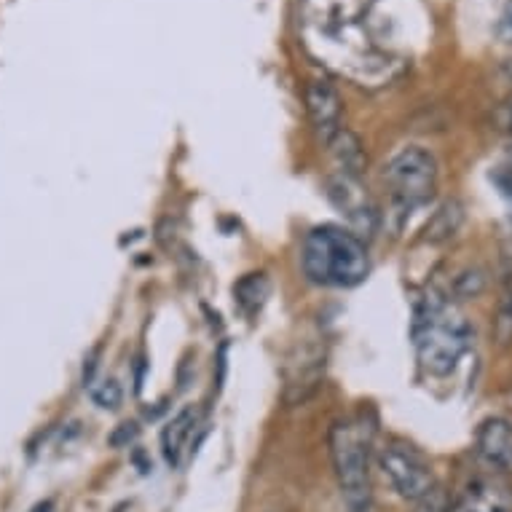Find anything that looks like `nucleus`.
Segmentation results:
<instances>
[{
  "instance_id": "nucleus-1",
  "label": "nucleus",
  "mask_w": 512,
  "mask_h": 512,
  "mask_svg": "<svg viewBox=\"0 0 512 512\" xmlns=\"http://www.w3.org/2000/svg\"><path fill=\"white\" fill-rule=\"evenodd\" d=\"M411 336L421 368L432 376H448L472 349L475 330L448 295L429 293L413 309Z\"/></svg>"
},
{
  "instance_id": "nucleus-2",
  "label": "nucleus",
  "mask_w": 512,
  "mask_h": 512,
  "mask_svg": "<svg viewBox=\"0 0 512 512\" xmlns=\"http://www.w3.org/2000/svg\"><path fill=\"white\" fill-rule=\"evenodd\" d=\"M301 269L319 287H357L370 274L368 247L349 228L317 226L303 239Z\"/></svg>"
},
{
  "instance_id": "nucleus-3",
  "label": "nucleus",
  "mask_w": 512,
  "mask_h": 512,
  "mask_svg": "<svg viewBox=\"0 0 512 512\" xmlns=\"http://www.w3.org/2000/svg\"><path fill=\"white\" fill-rule=\"evenodd\" d=\"M370 445L373 432L362 419H338L330 429V459L346 512L373 510Z\"/></svg>"
},
{
  "instance_id": "nucleus-4",
  "label": "nucleus",
  "mask_w": 512,
  "mask_h": 512,
  "mask_svg": "<svg viewBox=\"0 0 512 512\" xmlns=\"http://www.w3.org/2000/svg\"><path fill=\"white\" fill-rule=\"evenodd\" d=\"M389 199L397 215H411L419 210L421 204H427L435 196L437 188V161L435 156L419 145L403 148L392 156V161L384 169Z\"/></svg>"
},
{
  "instance_id": "nucleus-5",
  "label": "nucleus",
  "mask_w": 512,
  "mask_h": 512,
  "mask_svg": "<svg viewBox=\"0 0 512 512\" xmlns=\"http://www.w3.org/2000/svg\"><path fill=\"white\" fill-rule=\"evenodd\" d=\"M378 464L389 478L397 496L408 502H419L435 488V475L429 467L427 456L405 440H389L378 454Z\"/></svg>"
},
{
  "instance_id": "nucleus-6",
  "label": "nucleus",
  "mask_w": 512,
  "mask_h": 512,
  "mask_svg": "<svg viewBox=\"0 0 512 512\" xmlns=\"http://www.w3.org/2000/svg\"><path fill=\"white\" fill-rule=\"evenodd\" d=\"M303 100H306V113L314 126V132L322 143L328 145L333 137L344 129V100L330 81L325 78H314L303 89Z\"/></svg>"
},
{
  "instance_id": "nucleus-7",
  "label": "nucleus",
  "mask_w": 512,
  "mask_h": 512,
  "mask_svg": "<svg viewBox=\"0 0 512 512\" xmlns=\"http://www.w3.org/2000/svg\"><path fill=\"white\" fill-rule=\"evenodd\" d=\"M475 451H478L480 462L499 475L512 472V421L502 419V416L483 421L475 435Z\"/></svg>"
},
{
  "instance_id": "nucleus-8",
  "label": "nucleus",
  "mask_w": 512,
  "mask_h": 512,
  "mask_svg": "<svg viewBox=\"0 0 512 512\" xmlns=\"http://www.w3.org/2000/svg\"><path fill=\"white\" fill-rule=\"evenodd\" d=\"M445 512H512V488L499 478H480L464 488Z\"/></svg>"
},
{
  "instance_id": "nucleus-9",
  "label": "nucleus",
  "mask_w": 512,
  "mask_h": 512,
  "mask_svg": "<svg viewBox=\"0 0 512 512\" xmlns=\"http://www.w3.org/2000/svg\"><path fill=\"white\" fill-rule=\"evenodd\" d=\"M330 199L336 204L338 210L346 212L354 223H360L365 226V231H373V223H376V210H373V204H370L368 194H365V188H362L360 177L352 175H341L338 172L328 185Z\"/></svg>"
},
{
  "instance_id": "nucleus-10",
  "label": "nucleus",
  "mask_w": 512,
  "mask_h": 512,
  "mask_svg": "<svg viewBox=\"0 0 512 512\" xmlns=\"http://www.w3.org/2000/svg\"><path fill=\"white\" fill-rule=\"evenodd\" d=\"M196 427V411L194 408H183L172 416L164 432H161V454L167 459L169 467H180L183 464L185 445H188V437L194 435Z\"/></svg>"
},
{
  "instance_id": "nucleus-11",
  "label": "nucleus",
  "mask_w": 512,
  "mask_h": 512,
  "mask_svg": "<svg viewBox=\"0 0 512 512\" xmlns=\"http://www.w3.org/2000/svg\"><path fill=\"white\" fill-rule=\"evenodd\" d=\"M328 148H330V153H333V159H336L338 172H341V175L362 177L368 159H365V151H362L360 140H357L352 132L341 129V132H338V135L330 140Z\"/></svg>"
},
{
  "instance_id": "nucleus-12",
  "label": "nucleus",
  "mask_w": 512,
  "mask_h": 512,
  "mask_svg": "<svg viewBox=\"0 0 512 512\" xmlns=\"http://www.w3.org/2000/svg\"><path fill=\"white\" fill-rule=\"evenodd\" d=\"M462 220V204L445 202L443 207L435 212V218L429 220L427 239L429 242H445V239H451V236L459 231V226H462Z\"/></svg>"
},
{
  "instance_id": "nucleus-13",
  "label": "nucleus",
  "mask_w": 512,
  "mask_h": 512,
  "mask_svg": "<svg viewBox=\"0 0 512 512\" xmlns=\"http://www.w3.org/2000/svg\"><path fill=\"white\" fill-rule=\"evenodd\" d=\"M234 295L244 314H250L252 317V314L263 306L266 295H269V282H266L263 274H247V277L234 287Z\"/></svg>"
},
{
  "instance_id": "nucleus-14",
  "label": "nucleus",
  "mask_w": 512,
  "mask_h": 512,
  "mask_svg": "<svg viewBox=\"0 0 512 512\" xmlns=\"http://www.w3.org/2000/svg\"><path fill=\"white\" fill-rule=\"evenodd\" d=\"M92 400L94 405H100L102 411H116L121 400H124L121 384L116 378H102L97 387H92Z\"/></svg>"
},
{
  "instance_id": "nucleus-15",
  "label": "nucleus",
  "mask_w": 512,
  "mask_h": 512,
  "mask_svg": "<svg viewBox=\"0 0 512 512\" xmlns=\"http://www.w3.org/2000/svg\"><path fill=\"white\" fill-rule=\"evenodd\" d=\"M445 510H448V507H445V496L437 486L432 488L424 499L416 502V512H445Z\"/></svg>"
},
{
  "instance_id": "nucleus-16",
  "label": "nucleus",
  "mask_w": 512,
  "mask_h": 512,
  "mask_svg": "<svg viewBox=\"0 0 512 512\" xmlns=\"http://www.w3.org/2000/svg\"><path fill=\"white\" fill-rule=\"evenodd\" d=\"M496 35H499L504 43H510L512 46V0L504 3L502 17H499V25H496Z\"/></svg>"
},
{
  "instance_id": "nucleus-17",
  "label": "nucleus",
  "mask_w": 512,
  "mask_h": 512,
  "mask_svg": "<svg viewBox=\"0 0 512 512\" xmlns=\"http://www.w3.org/2000/svg\"><path fill=\"white\" fill-rule=\"evenodd\" d=\"M496 124H499L502 132L512 135V97H507V102L499 105V110H496Z\"/></svg>"
},
{
  "instance_id": "nucleus-18",
  "label": "nucleus",
  "mask_w": 512,
  "mask_h": 512,
  "mask_svg": "<svg viewBox=\"0 0 512 512\" xmlns=\"http://www.w3.org/2000/svg\"><path fill=\"white\" fill-rule=\"evenodd\" d=\"M137 437V424H121L116 435L110 437V443L113 445H124V443H132Z\"/></svg>"
},
{
  "instance_id": "nucleus-19",
  "label": "nucleus",
  "mask_w": 512,
  "mask_h": 512,
  "mask_svg": "<svg viewBox=\"0 0 512 512\" xmlns=\"http://www.w3.org/2000/svg\"><path fill=\"white\" fill-rule=\"evenodd\" d=\"M502 78H504V84L510 86V97H512V59L502 68Z\"/></svg>"
},
{
  "instance_id": "nucleus-20",
  "label": "nucleus",
  "mask_w": 512,
  "mask_h": 512,
  "mask_svg": "<svg viewBox=\"0 0 512 512\" xmlns=\"http://www.w3.org/2000/svg\"><path fill=\"white\" fill-rule=\"evenodd\" d=\"M30 512H54V502H51V499H46V502H38Z\"/></svg>"
},
{
  "instance_id": "nucleus-21",
  "label": "nucleus",
  "mask_w": 512,
  "mask_h": 512,
  "mask_svg": "<svg viewBox=\"0 0 512 512\" xmlns=\"http://www.w3.org/2000/svg\"><path fill=\"white\" fill-rule=\"evenodd\" d=\"M504 322H507V325L512 328V298H510V303H507V309H504Z\"/></svg>"
}]
</instances>
